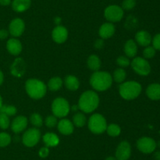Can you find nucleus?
Segmentation results:
<instances>
[{"instance_id":"de8ad7c7","label":"nucleus","mask_w":160,"mask_h":160,"mask_svg":"<svg viewBox=\"0 0 160 160\" xmlns=\"http://www.w3.org/2000/svg\"><path fill=\"white\" fill-rule=\"evenodd\" d=\"M2 98L1 95H0V108L2 107Z\"/></svg>"},{"instance_id":"c756f323","label":"nucleus","mask_w":160,"mask_h":160,"mask_svg":"<svg viewBox=\"0 0 160 160\" xmlns=\"http://www.w3.org/2000/svg\"><path fill=\"white\" fill-rule=\"evenodd\" d=\"M17 111V108L15 106H13V105L2 104L1 108H0V113H3V114L6 115L9 117V116L15 115Z\"/></svg>"},{"instance_id":"6ab92c4d","label":"nucleus","mask_w":160,"mask_h":160,"mask_svg":"<svg viewBox=\"0 0 160 160\" xmlns=\"http://www.w3.org/2000/svg\"><path fill=\"white\" fill-rule=\"evenodd\" d=\"M58 130L63 135H70L73 133L74 127L71 121L67 119H62L57 123Z\"/></svg>"},{"instance_id":"aec40b11","label":"nucleus","mask_w":160,"mask_h":160,"mask_svg":"<svg viewBox=\"0 0 160 160\" xmlns=\"http://www.w3.org/2000/svg\"><path fill=\"white\" fill-rule=\"evenodd\" d=\"M146 95L152 100H160L159 83H152V84H150L146 89Z\"/></svg>"},{"instance_id":"7ed1b4c3","label":"nucleus","mask_w":160,"mask_h":160,"mask_svg":"<svg viewBox=\"0 0 160 160\" xmlns=\"http://www.w3.org/2000/svg\"><path fill=\"white\" fill-rule=\"evenodd\" d=\"M25 89L31 98L39 100L45 97L47 92V86L41 80L30 78L25 83Z\"/></svg>"},{"instance_id":"a211bd4d","label":"nucleus","mask_w":160,"mask_h":160,"mask_svg":"<svg viewBox=\"0 0 160 160\" xmlns=\"http://www.w3.org/2000/svg\"><path fill=\"white\" fill-rule=\"evenodd\" d=\"M115 26L112 23L110 22H107L105 23L100 27L99 30H98V34L101 39H107L112 37L115 33Z\"/></svg>"},{"instance_id":"a878e982","label":"nucleus","mask_w":160,"mask_h":160,"mask_svg":"<svg viewBox=\"0 0 160 160\" xmlns=\"http://www.w3.org/2000/svg\"><path fill=\"white\" fill-rule=\"evenodd\" d=\"M62 86V79L60 77H52L48 81L47 88L51 91H58Z\"/></svg>"},{"instance_id":"7c9ffc66","label":"nucleus","mask_w":160,"mask_h":160,"mask_svg":"<svg viewBox=\"0 0 160 160\" xmlns=\"http://www.w3.org/2000/svg\"><path fill=\"white\" fill-rule=\"evenodd\" d=\"M30 120H31V124L35 128L41 127L42 125V124H43V119H42V117L41 116V115H39L38 113H33L31 115Z\"/></svg>"},{"instance_id":"79ce46f5","label":"nucleus","mask_w":160,"mask_h":160,"mask_svg":"<svg viewBox=\"0 0 160 160\" xmlns=\"http://www.w3.org/2000/svg\"><path fill=\"white\" fill-rule=\"evenodd\" d=\"M11 3V0H0V5L3 6H9Z\"/></svg>"},{"instance_id":"cd10ccee","label":"nucleus","mask_w":160,"mask_h":160,"mask_svg":"<svg viewBox=\"0 0 160 160\" xmlns=\"http://www.w3.org/2000/svg\"><path fill=\"white\" fill-rule=\"evenodd\" d=\"M86 117L83 113L77 112L73 116V124L77 127H83L86 124Z\"/></svg>"},{"instance_id":"e433bc0d","label":"nucleus","mask_w":160,"mask_h":160,"mask_svg":"<svg viewBox=\"0 0 160 160\" xmlns=\"http://www.w3.org/2000/svg\"><path fill=\"white\" fill-rule=\"evenodd\" d=\"M136 6V0H123L122 3V9L123 10H131Z\"/></svg>"},{"instance_id":"39448f33","label":"nucleus","mask_w":160,"mask_h":160,"mask_svg":"<svg viewBox=\"0 0 160 160\" xmlns=\"http://www.w3.org/2000/svg\"><path fill=\"white\" fill-rule=\"evenodd\" d=\"M88 125L92 133L95 134H101L106 130L107 122L102 115L95 113L89 118Z\"/></svg>"},{"instance_id":"423d86ee","label":"nucleus","mask_w":160,"mask_h":160,"mask_svg":"<svg viewBox=\"0 0 160 160\" xmlns=\"http://www.w3.org/2000/svg\"><path fill=\"white\" fill-rule=\"evenodd\" d=\"M70 106L69 102L63 97H57L52 104V111L56 118H64L69 114Z\"/></svg>"},{"instance_id":"b1692460","label":"nucleus","mask_w":160,"mask_h":160,"mask_svg":"<svg viewBox=\"0 0 160 160\" xmlns=\"http://www.w3.org/2000/svg\"><path fill=\"white\" fill-rule=\"evenodd\" d=\"M44 144L48 147H56L59 144V138L56 133H47L42 136Z\"/></svg>"},{"instance_id":"49530a36","label":"nucleus","mask_w":160,"mask_h":160,"mask_svg":"<svg viewBox=\"0 0 160 160\" xmlns=\"http://www.w3.org/2000/svg\"><path fill=\"white\" fill-rule=\"evenodd\" d=\"M72 109H73L74 111H77V110L79 109V108H78V105H74V106L72 108Z\"/></svg>"},{"instance_id":"ea45409f","label":"nucleus","mask_w":160,"mask_h":160,"mask_svg":"<svg viewBox=\"0 0 160 160\" xmlns=\"http://www.w3.org/2000/svg\"><path fill=\"white\" fill-rule=\"evenodd\" d=\"M104 46V42H103L102 39H97L95 42V47L98 50H101L102 49V47Z\"/></svg>"},{"instance_id":"c03bdc74","label":"nucleus","mask_w":160,"mask_h":160,"mask_svg":"<svg viewBox=\"0 0 160 160\" xmlns=\"http://www.w3.org/2000/svg\"><path fill=\"white\" fill-rule=\"evenodd\" d=\"M3 80H4V75H3L2 72V71L0 70V86H1V85L2 84Z\"/></svg>"},{"instance_id":"ddd939ff","label":"nucleus","mask_w":160,"mask_h":160,"mask_svg":"<svg viewBox=\"0 0 160 160\" xmlns=\"http://www.w3.org/2000/svg\"><path fill=\"white\" fill-rule=\"evenodd\" d=\"M52 37L53 41L56 43H63L68 38V31L64 26L58 25L52 30Z\"/></svg>"},{"instance_id":"f3484780","label":"nucleus","mask_w":160,"mask_h":160,"mask_svg":"<svg viewBox=\"0 0 160 160\" xmlns=\"http://www.w3.org/2000/svg\"><path fill=\"white\" fill-rule=\"evenodd\" d=\"M135 42L141 46H148L152 43V36L150 33L148 31H145V30H142L136 33L135 35Z\"/></svg>"},{"instance_id":"58836bf2","label":"nucleus","mask_w":160,"mask_h":160,"mask_svg":"<svg viewBox=\"0 0 160 160\" xmlns=\"http://www.w3.org/2000/svg\"><path fill=\"white\" fill-rule=\"evenodd\" d=\"M49 154V149L48 147H43L40 148L38 152V155L41 158H46Z\"/></svg>"},{"instance_id":"f03ea898","label":"nucleus","mask_w":160,"mask_h":160,"mask_svg":"<svg viewBox=\"0 0 160 160\" xmlns=\"http://www.w3.org/2000/svg\"><path fill=\"white\" fill-rule=\"evenodd\" d=\"M112 77L109 72L97 71L92 75L90 84L94 89L97 91L107 90L112 83Z\"/></svg>"},{"instance_id":"1a4fd4ad","label":"nucleus","mask_w":160,"mask_h":160,"mask_svg":"<svg viewBox=\"0 0 160 160\" xmlns=\"http://www.w3.org/2000/svg\"><path fill=\"white\" fill-rule=\"evenodd\" d=\"M123 9L121 6L117 5H110L107 6L104 11V16L107 20L110 23L119 22L123 17Z\"/></svg>"},{"instance_id":"4c0bfd02","label":"nucleus","mask_w":160,"mask_h":160,"mask_svg":"<svg viewBox=\"0 0 160 160\" xmlns=\"http://www.w3.org/2000/svg\"><path fill=\"white\" fill-rule=\"evenodd\" d=\"M152 46L154 47L156 50H159L160 51V33L156 34L154 38L152 40Z\"/></svg>"},{"instance_id":"dca6fc26","label":"nucleus","mask_w":160,"mask_h":160,"mask_svg":"<svg viewBox=\"0 0 160 160\" xmlns=\"http://www.w3.org/2000/svg\"><path fill=\"white\" fill-rule=\"evenodd\" d=\"M6 49L10 54L13 56H17L22 52V44L19 39L16 38L9 39L6 42Z\"/></svg>"},{"instance_id":"0eeeda50","label":"nucleus","mask_w":160,"mask_h":160,"mask_svg":"<svg viewBox=\"0 0 160 160\" xmlns=\"http://www.w3.org/2000/svg\"><path fill=\"white\" fill-rule=\"evenodd\" d=\"M133 70L139 75L147 76L151 72V65L146 59L141 56H137L133 59L131 63Z\"/></svg>"},{"instance_id":"20e7f679","label":"nucleus","mask_w":160,"mask_h":160,"mask_svg":"<svg viewBox=\"0 0 160 160\" xmlns=\"http://www.w3.org/2000/svg\"><path fill=\"white\" fill-rule=\"evenodd\" d=\"M142 85L135 81L123 82L119 86V93L122 98L126 100L136 99L142 93Z\"/></svg>"},{"instance_id":"c9c22d12","label":"nucleus","mask_w":160,"mask_h":160,"mask_svg":"<svg viewBox=\"0 0 160 160\" xmlns=\"http://www.w3.org/2000/svg\"><path fill=\"white\" fill-rule=\"evenodd\" d=\"M117 64L121 67H127L131 64V61L127 56H120L117 59Z\"/></svg>"},{"instance_id":"6e6552de","label":"nucleus","mask_w":160,"mask_h":160,"mask_svg":"<svg viewBox=\"0 0 160 160\" xmlns=\"http://www.w3.org/2000/svg\"><path fill=\"white\" fill-rule=\"evenodd\" d=\"M41 132L38 128H31L24 132L22 136V142L26 147H34L41 139Z\"/></svg>"},{"instance_id":"f8f14e48","label":"nucleus","mask_w":160,"mask_h":160,"mask_svg":"<svg viewBox=\"0 0 160 160\" xmlns=\"http://www.w3.org/2000/svg\"><path fill=\"white\" fill-rule=\"evenodd\" d=\"M24 29V21L20 18H15L9 24V33L14 38H17L23 34Z\"/></svg>"},{"instance_id":"2eb2a0df","label":"nucleus","mask_w":160,"mask_h":160,"mask_svg":"<svg viewBox=\"0 0 160 160\" xmlns=\"http://www.w3.org/2000/svg\"><path fill=\"white\" fill-rule=\"evenodd\" d=\"M25 70H26V65L24 61L22 58H17L10 67L11 74L16 77L23 76L25 73Z\"/></svg>"},{"instance_id":"473e14b6","label":"nucleus","mask_w":160,"mask_h":160,"mask_svg":"<svg viewBox=\"0 0 160 160\" xmlns=\"http://www.w3.org/2000/svg\"><path fill=\"white\" fill-rule=\"evenodd\" d=\"M10 125V120L9 116L3 113H0V128L6 130Z\"/></svg>"},{"instance_id":"c85d7f7f","label":"nucleus","mask_w":160,"mask_h":160,"mask_svg":"<svg viewBox=\"0 0 160 160\" xmlns=\"http://www.w3.org/2000/svg\"><path fill=\"white\" fill-rule=\"evenodd\" d=\"M106 131L107 132L108 135L112 136V137H116V136H118L120 134L121 129H120V125H118L117 124L112 123L110 125H107Z\"/></svg>"},{"instance_id":"412c9836","label":"nucleus","mask_w":160,"mask_h":160,"mask_svg":"<svg viewBox=\"0 0 160 160\" xmlns=\"http://www.w3.org/2000/svg\"><path fill=\"white\" fill-rule=\"evenodd\" d=\"M31 5V0H13L12 8L15 12L23 13L28 10Z\"/></svg>"},{"instance_id":"f704fd0d","label":"nucleus","mask_w":160,"mask_h":160,"mask_svg":"<svg viewBox=\"0 0 160 160\" xmlns=\"http://www.w3.org/2000/svg\"><path fill=\"white\" fill-rule=\"evenodd\" d=\"M45 125L48 128H53L57 125V118L55 115H48L45 118Z\"/></svg>"},{"instance_id":"5701e85b","label":"nucleus","mask_w":160,"mask_h":160,"mask_svg":"<svg viewBox=\"0 0 160 160\" xmlns=\"http://www.w3.org/2000/svg\"><path fill=\"white\" fill-rule=\"evenodd\" d=\"M64 84L67 89L70 91L78 90L80 86V82L76 76L72 75H69L66 76L64 79Z\"/></svg>"},{"instance_id":"9b49d317","label":"nucleus","mask_w":160,"mask_h":160,"mask_svg":"<svg viewBox=\"0 0 160 160\" xmlns=\"http://www.w3.org/2000/svg\"><path fill=\"white\" fill-rule=\"evenodd\" d=\"M131 155V146L127 141H123L118 144L115 152L117 160H128Z\"/></svg>"},{"instance_id":"4468645a","label":"nucleus","mask_w":160,"mask_h":160,"mask_svg":"<svg viewBox=\"0 0 160 160\" xmlns=\"http://www.w3.org/2000/svg\"><path fill=\"white\" fill-rule=\"evenodd\" d=\"M28 123V118L23 115H19L12 120L11 123V129L13 133H20L27 128Z\"/></svg>"},{"instance_id":"a19ab883","label":"nucleus","mask_w":160,"mask_h":160,"mask_svg":"<svg viewBox=\"0 0 160 160\" xmlns=\"http://www.w3.org/2000/svg\"><path fill=\"white\" fill-rule=\"evenodd\" d=\"M9 35V31L6 29L0 30V39H5Z\"/></svg>"},{"instance_id":"2f4dec72","label":"nucleus","mask_w":160,"mask_h":160,"mask_svg":"<svg viewBox=\"0 0 160 160\" xmlns=\"http://www.w3.org/2000/svg\"><path fill=\"white\" fill-rule=\"evenodd\" d=\"M11 143V136L9 133H0V147H5Z\"/></svg>"},{"instance_id":"72a5a7b5","label":"nucleus","mask_w":160,"mask_h":160,"mask_svg":"<svg viewBox=\"0 0 160 160\" xmlns=\"http://www.w3.org/2000/svg\"><path fill=\"white\" fill-rule=\"evenodd\" d=\"M156 50H155L154 47L148 45L143 50L144 58L145 59H151V58H153L155 56V55H156Z\"/></svg>"},{"instance_id":"393cba45","label":"nucleus","mask_w":160,"mask_h":160,"mask_svg":"<svg viewBox=\"0 0 160 160\" xmlns=\"http://www.w3.org/2000/svg\"><path fill=\"white\" fill-rule=\"evenodd\" d=\"M87 64L90 70L97 72L101 67V60L97 55L92 54L88 58Z\"/></svg>"},{"instance_id":"a18cd8bd","label":"nucleus","mask_w":160,"mask_h":160,"mask_svg":"<svg viewBox=\"0 0 160 160\" xmlns=\"http://www.w3.org/2000/svg\"><path fill=\"white\" fill-rule=\"evenodd\" d=\"M105 160H117V158L114 156H108Z\"/></svg>"},{"instance_id":"9d476101","label":"nucleus","mask_w":160,"mask_h":160,"mask_svg":"<svg viewBox=\"0 0 160 160\" xmlns=\"http://www.w3.org/2000/svg\"><path fill=\"white\" fill-rule=\"evenodd\" d=\"M157 147V143L154 139L148 136H142L137 141V147L144 154H151L155 152Z\"/></svg>"},{"instance_id":"bb28decb","label":"nucleus","mask_w":160,"mask_h":160,"mask_svg":"<svg viewBox=\"0 0 160 160\" xmlns=\"http://www.w3.org/2000/svg\"><path fill=\"white\" fill-rule=\"evenodd\" d=\"M127 77V73L125 72V70L122 67L120 68H117L113 72V76H112V80L116 82L117 83H120L124 82V80L126 79Z\"/></svg>"},{"instance_id":"4be33fe9","label":"nucleus","mask_w":160,"mask_h":160,"mask_svg":"<svg viewBox=\"0 0 160 160\" xmlns=\"http://www.w3.org/2000/svg\"><path fill=\"white\" fill-rule=\"evenodd\" d=\"M124 53L128 57H134L138 53L137 43L133 39H129L124 44Z\"/></svg>"},{"instance_id":"f257e3e1","label":"nucleus","mask_w":160,"mask_h":160,"mask_svg":"<svg viewBox=\"0 0 160 160\" xmlns=\"http://www.w3.org/2000/svg\"><path fill=\"white\" fill-rule=\"evenodd\" d=\"M99 104V97L95 91L88 90L81 95L78 108L84 113H91L97 109Z\"/></svg>"},{"instance_id":"37998d69","label":"nucleus","mask_w":160,"mask_h":160,"mask_svg":"<svg viewBox=\"0 0 160 160\" xmlns=\"http://www.w3.org/2000/svg\"><path fill=\"white\" fill-rule=\"evenodd\" d=\"M153 158L155 160H160V151H157L153 155Z\"/></svg>"}]
</instances>
